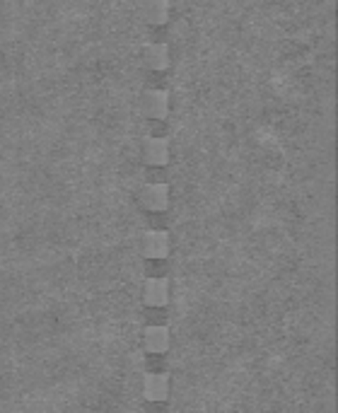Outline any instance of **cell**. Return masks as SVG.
Listing matches in <instances>:
<instances>
[{
	"instance_id": "ba28073f",
	"label": "cell",
	"mask_w": 338,
	"mask_h": 413,
	"mask_svg": "<svg viewBox=\"0 0 338 413\" xmlns=\"http://www.w3.org/2000/svg\"><path fill=\"white\" fill-rule=\"evenodd\" d=\"M142 392L150 401H165L169 396V377L165 372H150L142 382Z\"/></svg>"
},
{
	"instance_id": "8992f818",
	"label": "cell",
	"mask_w": 338,
	"mask_h": 413,
	"mask_svg": "<svg viewBox=\"0 0 338 413\" xmlns=\"http://www.w3.org/2000/svg\"><path fill=\"white\" fill-rule=\"evenodd\" d=\"M142 63L147 65L150 70H167L169 65V49H167L165 41H152L142 49Z\"/></svg>"
},
{
	"instance_id": "5b68a950",
	"label": "cell",
	"mask_w": 338,
	"mask_h": 413,
	"mask_svg": "<svg viewBox=\"0 0 338 413\" xmlns=\"http://www.w3.org/2000/svg\"><path fill=\"white\" fill-rule=\"evenodd\" d=\"M142 114L150 118H167L169 114V94L165 89H152L142 94Z\"/></svg>"
},
{
	"instance_id": "9c48e42d",
	"label": "cell",
	"mask_w": 338,
	"mask_h": 413,
	"mask_svg": "<svg viewBox=\"0 0 338 413\" xmlns=\"http://www.w3.org/2000/svg\"><path fill=\"white\" fill-rule=\"evenodd\" d=\"M142 20L152 27H162L169 20V0H145L142 3Z\"/></svg>"
},
{
	"instance_id": "277c9868",
	"label": "cell",
	"mask_w": 338,
	"mask_h": 413,
	"mask_svg": "<svg viewBox=\"0 0 338 413\" xmlns=\"http://www.w3.org/2000/svg\"><path fill=\"white\" fill-rule=\"evenodd\" d=\"M140 201L142 206L147 208V211H165L167 206H169V187H167L165 182H152L147 184L145 189H142L140 193Z\"/></svg>"
},
{
	"instance_id": "6da1fadb",
	"label": "cell",
	"mask_w": 338,
	"mask_h": 413,
	"mask_svg": "<svg viewBox=\"0 0 338 413\" xmlns=\"http://www.w3.org/2000/svg\"><path fill=\"white\" fill-rule=\"evenodd\" d=\"M142 300L150 307H165L169 302V281L165 275H150L142 288Z\"/></svg>"
},
{
	"instance_id": "7a4b0ae2",
	"label": "cell",
	"mask_w": 338,
	"mask_h": 413,
	"mask_svg": "<svg viewBox=\"0 0 338 413\" xmlns=\"http://www.w3.org/2000/svg\"><path fill=\"white\" fill-rule=\"evenodd\" d=\"M142 160L150 167H165L169 162V143L165 136H152L142 145Z\"/></svg>"
},
{
	"instance_id": "3957f363",
	"label": "cell",
	"mask_w": 338,
	"mask_h": 413,
	"mask_svg": "<svg viewBox=\"0 0 338 413\" xmlns=\"http://www.w3.org/2000/svg\"><path fill=\"white\" fill-rule=\"evenodd\" d=\"M142 254L145 259H162L169 256V235L165 230H152L142 237Z\"/></svg>"
},
{
	"instance_id": "30bf717a",
	"label": "cell",
	"mask_w": 338,
	"mask_h": 413,
	"mask_svg": "<svg viewBox=\"0 0 338 413\" xmlns=\"http://www.w3.org/2000/svg\"><path fill=\"white\" fill-rule=\"evenodd\" d=\"M150 179H152V182H165V167H162V169H155V172H150Z\"/></svg>"
},
{
	"instance_id": "52a82bcc",
	"label": "cell",
	"mask_w": 338,
	"mask_h": 413,
	"mask_svg": "<svg viewBox=\"0 0 338 413\" xmlns=\"http://www.w3.org/2000/svg\"><path fill=\"white\" fill-rule=\"evenodd\" d=\"M142 348H145L147 353H165V350L169 348V331H167V326L162 324L147 326V329L142 331Z\"/></svg>"
}]
</instances>
